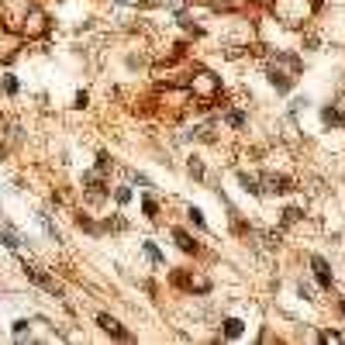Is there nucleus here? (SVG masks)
Listing matches in <instances>:
<instances>
[{"instance_id":"9d476101","label":"nucleus","mask_w":345,"mask_h":345,"mask_svg":"<svg viewBox=\"0 0 345 345\" xmlns=\"http://www.w3.org/2000/svg\"><path fill=\"white\" fill-rule=\"evenodd\" d=\"M0 242H4L7 249H18V238H14L11 232H0Z\"/></svg>"},{"instance_id":"20e7f679","label":"nucleus","mask_w":345,"mask_h":345,"mask_svg":"<svg viewBox=\"0 0 345 345\" xmlns=\"http://www.w3.org/2000/svg\"><path fill=\"white\" fill-rule=\"evenodd\" d=\"M242 331H245V325H242L238 318H228V321H224V335H228V338H242Z\"/></svg>"},{"instance_id":"f03ea898","label":"nucleus","mask_w":345,"mask_h":345,"mask_svg":"<svg viewBox=\"0 0 345 345\" xmlns=\"http://www.w3.org/2000/svg\"><path fill=\"white\" fill-rule=\"evenodd\" d=\"M97 325H100V328H104L107 335H114V338H131V335H128V331H125V328H121L118 321H114L110 314H100V318H97Z\"/></svg>"},{"instance_id":"6ab92c4d","label":"nucleus","mask_w":345,"mask_h":345,"mask_svg":"<svg viewBox=\"0 0 345 345\" xmlns=\"http://www.w3.org/2000/svg\"><path fill=\"white\" fill-rule=\"evenodd\" d=\"M342 314H345V300H342Z\"/></svg>"},{"instance_id":"ddd939ff","label":"nucleus","mask_w":345,"mask_h":345,"mask_svg":"<svg viewBox=\"0 0 345 345\" xmlns=\"http://www.w3.org/2000/svg\"><path fill=\"white\" fill-rule=\"evenodd\" d=\"M114 197H118V204H128V200H131V190H128V186H121Z\"/></svg>"},{"instance_id":"a211bd4d","label":"nucleus","mask_w":345,"mask_h":345,"mask_svg":"<svg viewBox=\"0 0 345 345\" xmlns=\"http://www.w3.org/2000/svg\"><path fill=\"white\" fill-rule=\"evenodd\" d=\"M297 293H300L304 300H311V287H308V283H300V287H297Z\"/></svg>"},{"instance_id":"f3484780","label":"nucleus","mask_w":345,"mask_h":345,"mask_svg":"<svg viewBox=\"0 0 345 345\" xmlns=\"http://www.w3.org/2000/svg\"><path fill=\"white\" fill-rule=\"evenodd\" d=\"M321 342H342V335H338V331H325Z\"/></svg>"},{"instance_id":"1a4fd4ad","label":"nucleus","mask_w":345,"mask_h":345,"mask_svg":"<svg viewBox=\"0 0 345 345\" xmlns=\"http://www.w3.org/2000/svg\"><path fill=\"white\" fill-rule=\"evenodd\" d=\"M186 214H190V221H194V224H197V228H204V214H200V211H197V207H190V211H186Z\"/></svg>"},{"instance_id":"39448f33","label":"nucleus","mask_w":345,"mask_h":345,"mask_svg":"<svg viewBox=\"0 0 345 345\" xmlns=\"http://www.w3.org/2000/svg\"><path fill=\"white\" fill-rule=\"evenodd\" d=\"M173 238H176V245H180L183 252H197V245H194V238H190L186 232H180V228H176V232H173Z\"/></svg>"},{"instance_id":"9b49d317","label":"nucleus","mask_w":345,"mask_h":345,"mask_svg":"<svg viewBox=\"0 0 345 345\" xmlns=\"http://www.w3.org/2000/svg\"><path fill=\"white\" fill-rule=\"evenodd\" d=\"M228 125H235V128H242V125H245V118H242L238 110H232V114H228Z\"/></svg>"},{"instance_id":"0eeeda50","label":"nucleus","mask_w":345,"mask_h":345,"mask_svg":"<svg viewBox=\"0 0 345 345\" xmlns=\"http://www.w3.org/2000/svg\"><path fill=\"white\" fill-rule=\"evenodd\" d=\"M270 190L273 194H283V190H290V180L287 176H270Z\"/></svg>"},{"instance_id":"f257e3e1","label":"nucleus","mask_w":345,"mask_h":345,"mask_svg":"<svg viewBox=\"0 0 345 345\" xmlns=\"http://www.w3.org/2000/svg\"><path fill=\"white\" fill-rule=\"evenodd\" d=\"M311 266H314V276H318V283H321L325 290H331V273H328V262H325L321 255H311Z\"/></svg>"},{"instance_id":"423d86ee","label":"nucleus","mask_w":345,"mask_h":345,"mask_svg":"<svg viewBox=\"0 0 345 345\" xmlns=\"http://www.w3.org/2000/svg\"><path fill=\"white\" fill-rule=\"evenodd\" d=\"M24 273H28V276H31V280H35L38 287H45V290H55V283H52L49 276H42V273H38V270H31V266H24Z\"/></svg>"},{"instance_id":"7ed1b4c3","label":"nucleus","mask_w":345,"mask_h":345,"mask_svg":"<svg viewBox=\"0 0 345 345\" xmlns=\"http://www.w3.org/2000/svg\"><path fill=\"white\" fill-rule=\"evenodd\" d=\"M87 194H90V200H104L107 190H104V183H100L97 176H87Z\"/></svg>"},{"instance_id":"4468645a","label":"nucleus","mask_w":345,"mask_h":345,"mask_svg":"<svg viewBox=\"0 0 345 345\" xmlns=\"http://www.w3.org/2000/svg\"><path fill=\"white\" fill-rule=\"evenodd\" d=\"M142 211H145L148 218H156V200H148V197H145V200H142Z\"/></svg>"},{"instance_id":"dca6fc26","label":"nucleus","mask_w":345,"mask_h":345,"mask_svg":"<svg viewBox=\"0 0 345 345\" xmlns=\"http://www.w3.org/2000/svg\"><path fill=\"white\" fill-rule=\"evenodd\" d=\"M4 90H7V93H14V90H18V80H14V76H7V80H4Z\"/></svg>"},{"instance_id":"2eb2a0df","label":"nucleus","mask_w":345,"mask_h":345,"mask_svg":"<svg viewBox=\"0 0 345 345\" xmlns=\"http://www.w3.org/2000/svg\"><path fill=\"white\" fill-rule=\"evenodd\" d=\"M283 214H287V224H293V221H297V218H300V211H297V207H287V211H283Z\"/></svg>"},{"instance_id":"f8f14e48","label":"nucleus","mask_w":345,"mask_h":345,"mask_svg":"<svg viewBox=\"0 0 345 345\" xmlns=\"http://www.w3.org/2000/svg\"><path fill=\"white\" fill-rule=\"evenodd\" d=\"M28 335V321H14V338H24Z\"/></svg>"},{"instance_id":"6e6552de","label":"nucleus","mask_w":345,"mask_h":345,"mask_svg":"<svg viewBox=\"0 0 345 345\" xmlns=\"http://www.w3.org/2000/svg\"><path fill=\"white\" fill-rule=\"evenodd\" d=\"M145 255H148L152 262H163V252H159L156 245H152V242H145Z\"/></svg>"}]
</instances>
